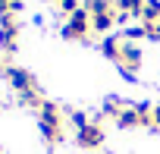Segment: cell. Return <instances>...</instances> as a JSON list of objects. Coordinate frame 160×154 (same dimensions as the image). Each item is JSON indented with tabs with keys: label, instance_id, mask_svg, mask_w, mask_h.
Returning <instances> with one entry per match:
<instances>
[{
	"label": "cell",
	"instance_id": "cell-17",
	"mask_svg": "<svg viewBox=\"0 0 160 154\" xmlns=\"http://www.w3.org/2000/svg\"><path fill=\"white\" fill-rule=\"evenodd\" d=\"M16 13H22V0H10V16H16Z\"/></svg>",
	"mask_w": 160,
	"mask_h": 154
},
{
	"label": "cell",
	"instance_id": "cell-15",
	"mask_svg": "<svg viewBox=\"0 0 160 154\" xmlns=\"http://www.w3.org/2000/svg\"><path fill=\"white\" fill-rule=\"evenodd\" d=\"M75 10H82V0H63V3H60V13H63L66 19H69Z\"/></svg>",
	"mask_w": 160,
	"mask_h": 154
},
{
	"label": "cell",
	"instance_id": "cell-20",
	"mask_svg": "<svg viewBox=\"0 0 160 154\" xmlns=\"http://www.w3.org/2000/svg\"><path fill=\"white\" fill-rule=\"evenodd\" d=\"M0 3H10V0H0Z\"/></svg>",
	"mask_w": 160,
	"mask_h": 154
},
{
	"label": "cell",
	"instance_id": "cell-2",
	"mask_svg": "<svg viewBox=\"0 0 160 154\" xmlns=\"http://www.w3.org/2000/svg\"><path fill=\"white\" fill-rule=\"evenodd\" d=\"M66 41H88V35H91V13L82 7V10H75L69 19H66V25H63V32H60Z\"/></svg>",
	"mask_w": 160,
	"mask_h": 154
},
{
	"label": "cell",
	"instance_id": "cell-13",
	"mask_svg": "<svg viewBox=\"0 0 160 154\" xmlns=\"http://www.w3.org/2000/svg\"><path fill=\"white\" fill-rule=\"evenodd\" d=\"M141 22H160V3H157V0H148V3H144Z\"/></svg>",
	"mask_w": 160,
	"mask_h": 154
},
{
	"label": "cell",
	"instance_id": "cell-1",
	"mask_svg": "<svg viewBox=\"0 0 160 154\" xmlns=\"http://www.w3.org/2000/svg\"><path fill=\"white\" fill-rule=\"evenodd\" d=\"M38 123H41V135L47 145H57L63 141V110L53 104V101H44L41 110H38Z\"/></svg>",
	"mask_w": 160,
	"mask_h": 154
},
{
	"label": "cell",
	"instance_id": "cell-9",
	"mask_svg": "<svg viewBox=\"0 0 160 154\" xmlns=\"http://www.w3.org/2000/svg\"><path fill=\"white\" fill-rule=\"evenodd\" d=\"M126 107H129V104H126L122 98H116V95H110V98L104 101V107H101V116H98V120H104V116H110V120H116V116H119V113H122Z\"/></svg>",
	"mask_w": 160,
	"mask_h": 154
},
{
	"label": "cell",
	"instance_id": "cell-18",
	"mask_svg": "<svg viewBox=\"0 0 160 154\" xmlns=\"http://www.w3.org/2000/svg\"><path fill=\"white\" fill-rule=\"evenodd\" d=\"M151 116H154V126H160V104L154 107V113H151Z\"/></svg>",
	"mask_w": 160,
	"mask_h": 154
},
{
	"label": "cell",
	"instance_id": "cell-12",
	"mask_svg": "<svg viewBox=\"0 0 160 154\" xmlns=\"http://www.w3.org/2000/svg\"><path fill=\"white\" fill-rule=\"evenodd\" d=\"M63 116H69V123L75 126V132H78V129H85V126L91 123L88 113H82V110H63Z\"/></svg>",
	"mask_w": 160,
	"mask_h": 154
},
{
	"label": "cell",
	"instance_id": "cell-4",
	"mask_svg": "<svg viewBox=\"0 0 160 154\" xmlns=\"http://www.w3.org/2000/svg\"><path fill=\"white\" fill-rule=\"evenodd\" d=\"M75 145L82 151H98L104 145V126H101V120H91L85 129H78L75 132Z\"/></svg>",
	"mask_w": 160,
	"mask_h": 154
},
{
	"label": "cell",
	"instance_id": "cell-14",
	"mask_svg": "<svg viewBox=\"0 0 160 154\" xmlns=\"http://www.w3.org/2000/svg\"><path fill=\"white\" fill-rule=\"evenodd\" d=\"M122 38H126V41H135V44H138L141 38H148V32H144V25H132V28H126V32H122Z\"/></svg>",
	"mask_w": 160,
	"mask_h": 154
},
{
	"label": "cell",
	"instance_id": "cell-8",
	"mask_svg": "<svg viewBox=\"0 0 160 154\" xmlns=\"http://www.w3.org/2000/svg\"><path fill=\"white\" fill-rule=\"evenodd\" d=\"M122 41H126V38H119V35H104V41H101L104 57H107V60H119V54H122Z\"/></svg>",
	"mask_w": 160,
	"mask_h": 154
},
{
	"label": "cell",
	"instance_id": "cell-6",
	"mask_svg": "<svg viewBox=\"0 0 160 154\" xmlns=\"http://www.w3.org/2000/svg\"><path fill=\"white\" fill-rule=\"evenodd\" d=\"M7 79H10V85L16 88V95H25V91H38V82H35V75H32L28 69L10 66V69H7Z\"/></svg>",
	"mask_w": 160,
	"mask_h": 154
},
{
	"label": "cell",
	"instance_id": "cell-21",
	"mask_svg": "<svg viewBox=\"0 0 160 154\" xmlns=\"http://www.w3.org/2000/svg\"><path fill=\"white\" fill-rule=\"evenodd\" d=\"M0 154H3V151H0Z\"/></svg>",
	"mask_w": 160,
	"mask_h": 154
},
{
	"label": "cell",
	"instance_id": "cell-16",
	"mask_svg": "<svg viewBox=\"0 0 160 154\" xmlns=\"http://www.w3.org/2000/svg\"><path fill=\"white\" fill-rule=\"evenodd\" d=\"M141 25H144V32H148L151 41H160V22H141Z\"/></svg>",
	"mask_w": 160,
	"mask_h": 154
},
{
	"label": "cell",
	"instance_id": "cell-7",
	"mask_svg": "<svg viewBox=\"0 0 160 154\" xmlns=\"http://www.w3.org/2000/svg\"><path fill=\"white\" fill-rule=\"evenodd\" d=\"M113 123H116L119 129H135V126H144V120H141V113L135 110V104H129V107H126V110H122Z\"/></svg>",
	"mask_w": 160,
	"mask_h": 154
},
{
	"label": "cell",
	"instance_id": "cell-10",
	"mask_svg": "<svg viewBox=\"0 0 160 154\" xmlns=\"http://www.w3.org/2000/svg\"><path fill=\"white\" fill-rule=\"evenodd\" d=\"M116 13H119V10H116ZM116 13H101V16H91V32L107 35V32L116 25Z\"/></svg>",
	"mask_w": 160,
	"mask_h": 154
},
{
	"label": "cell",
	"instance_id": "cell-11",
	"mask_svg": "<svg viewBox=\"0 0 160 154\" xmlns=\"http://www.w3.org/2000/svg\"><path fill=\"white\" fill-rule=\"evenodd\" d=\"M144 3H148V0H116V7H119L126 16H135V19H141Z\"/></svg>",
	"mask_w": 160,
	"mask_h": 154
},
{
	"label": "cell",
	"instance_id": "cell-19",
	"mask_svg": "<svg viewBox=\"0 0 160 154\" xmlns=\"http://www.w3.org/2000/svg\"><path fill=\"white\" fill-rule=\"evenodd\" d=\"M7 69H10V66H7L3 60H0V75H7Z\"/></svg>",
	"mask_w": 160,
	"mask_h": 154
},
{
	"label": "cell",
	"instance_id": "cell-3",
	"mask_svg": "<svg viewBox=\"0 0 160 154\" xmlns=\"http://www.w3.org/2000/svg\"><path fill=\"white\" fill-rule=\"evenodd\" d=\"M116 66H119V72L126 75V79H135L138 66H141V47L135 41H122V54H119Z\"/></svg>",
	"mask_w": 160,
	"mask_h": 154
},
{
	"label": "cell",
	"instance_id": "cell-5",
	"mask_svg": "<svg viewBox=\"0 0 160 154\" xmlns=\"http://www.w3.org/2000/svg\"><path fill=\"white\" fill-rule=\"evenodd\" d=\"M16 38H19L16 16H0V50H3V57L16 54Z\"/></svg>",
	"mask_w": 160,
	"mask_h": 154
}]
</instances>
